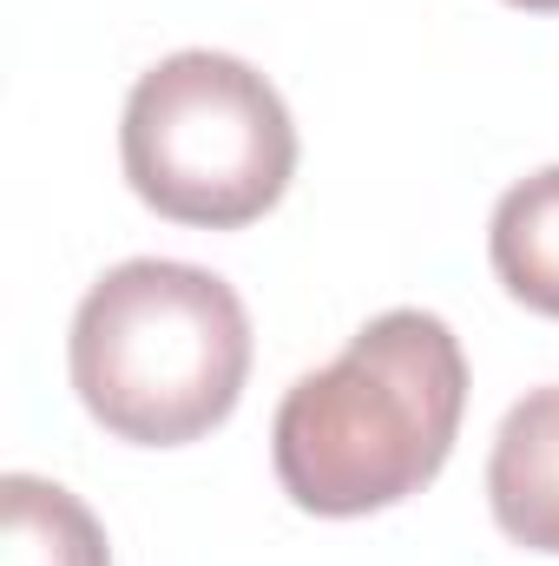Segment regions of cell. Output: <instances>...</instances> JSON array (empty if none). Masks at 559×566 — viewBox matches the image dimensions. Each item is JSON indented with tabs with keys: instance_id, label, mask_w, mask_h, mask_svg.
Listing matches in <instances>:
<instances>
[{
	"instance_id": "obj_3",
	"label": "cell",
	"mask_w": 559,
	"mask_h": 566,
	"mask_svg": "<svg viewBox=\"0 0 559 566\" xmlns=\"http://www.w3.org/2000/svg\"><path fill=\"white\" fill-rule=\"evenodd\" d=\"M126 185L171 224L244 231L296 178L283 93L238 53L184 46L139 73L119 119Z\"/></svg>"
},
{
	"instance_id": "obj_7",
	"label": "cell",
	"mask_w": 559,
	"mask_h": 566,
	"mask_svg": "<svg viewBox=\"0 0 559 566\" xmlns=\"http://www.w3.org/2000/svg\"><path fill=\"white\" fill-rule=\"evenodd\" d=\"M507 7H527V13H559V0H507Z\"/></svg>"
},
{
	"instance_id": "obj_6",
	"label": "cell",
	"mask_w": 559,
	"mask_h": 566,
	"mask_svg": "<svg viewBox=\"0 0 559 566\" xmlns=\"http://www.w3.org/2000/svg\"><path fill=\"white\" fill-rule=\"evenodd\" d=\"M487 258H494V277L507 283L514 303L559 323V165L520 178L494 205Z\"/></svg>"
},
{
	"instance_id": "obj_4",
	"label": "cell",
	"mask_w": 559,
	"mask_h": 566,
	"mask_svg": "<svg viewBox=\"0 0 559 566\" xmlns=\"http://www.w3.org/2000/svg\"><path fill=\"white\" fill-rule=\"evenodd\" d=\"M487 507L514 547L559 554V382L507 409L487 454Z\"/></svg>"
},
{
	"instance_id": "obj_1",
	"label": "cell",
	"mask_w": 559,
	"mask_h": 566,
	"mask_svg": "<svg viewBox=\"0 0 559 566\" xmlns=\"http://www.w3.org/2000/svg\"><path fill=\"white\" fill-rule=\"evenodd\" d=\"M467 416V356L434 310H382L277 409L271 461L303 514L356 521L421 494Z\"/></svg>"
},
{
	"instance_id": "obj_2",
	"label": "cell",
	"mask_w": 559,
	"mask_h": 566,
	"mask_svg": "<svg viewBox=\"0 0 559 566\" xmlns=\"http://www.w3.org/2000/svg\"><path fill=\"white\" fill-rule=\"evenodd\" d=\"M66 369L106 434L184 448L231 422L251 382L244 296L178 258H126L80 296Z\"/></svg>"
},
{
	"instance_id": "obj_5",
	"label": "cell",
	"mask_w": 559,
	"mask_h": 566,
	"mask_svg": "<svg viewBox=\"0 0 559 566\" xmlns=\"http://www.w3.org/2000/svg\"><path fill=\"white\" fill-rule=\"evenodd\" d=\"M0 566H113V547L80 494L40 474H7L0 481Z\"/></svg>"
}]
</instances>
